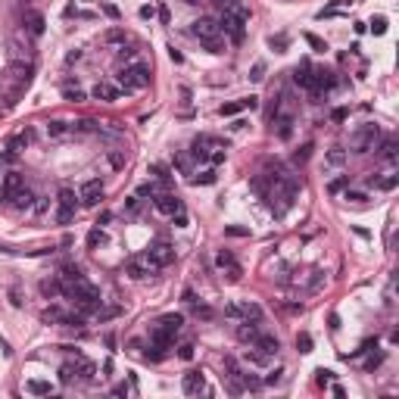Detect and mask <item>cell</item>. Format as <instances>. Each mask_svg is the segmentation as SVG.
<instances>
[{
  "label": "cell",
  "instance_id": "d6986e66",
  "mask_svg": "<svg viewBox=\"0 0 399 399\" xmlns=\"http://www.w3.org/2000/svg\"><path fill=\"white\" fill-rule=\"evenodd\" d=\"M60 206L63 209H78V193L72 190V187H63L60 190Z\"/></svg>",
  "mask_w": 399,
  "mask_h": 399
},
{
  "label": "cell",
  "instance_id": "f5cc1de1",
  "mask_svg": "<svg viewBox=\"0 0 399 399\" xmlns=\"http://www.w3.org/2000/svg\"><path fill=\"white\" fill-rule=\"evenodd\" d=\"M331 116H334V122H343V119H346V116H350V110H346V106H340V110H334Z\"/></svg>",
  "mask_w": 399,
  "mask_h": 399
},
{
  "label": "cell",
  "instance_id": "1f68e13d",
  "mask_svg": "<svg viewBox=\"0 0 399 399\" xmlns=\"http://www.w3.org/2000/svg\"><path fill=\"white\" fill-rule=\"evenodd\" d=\"M250 318H253V321L262 318V309H259L256 303H243V321H250Z\"/></svg>",
  "mask_w": 399,
  "mask_h": 399
},
{
  "label": "cell",
  "instance_id": "603a6c76",
  "mask_svg": "<svg viewBox=\"0 0 399 399\" xmlns=\"http://www.w3.org/2000/svg\"><path fill=\"white\" fill-rule=\"evenodd\" d=\"M159 324H162V328H166L169 334H178V331H181V324H184V318H181V315H162Z\"/></svg>",
  "mask_w": 399,
  "mask_h": 399
},
{
  "label": "cell",
  "instance_id": "e0dca14e",
  "mask_svg": "<svg viewBox=\"0 0 399 399\" xmlns=\"http://www.w3.org/2000/svg\"><path fill=\"white\" fill-rule=\"evenodd\" d=\"M259 334H262V331H259V324H256V321H253V324H250V321H243L240 328H237V340H240V343H253Z\"/></svg>",
  "mask_w": 399,
  "mask_h": 399
},
{
  "label": "cell",
  "instance_id": "816d5d0a",
  "mask_svg": "<svg viewBox=\"0 0 399 399\" xmlns=\"http://www.w3.org/2000/svg\"><path fill=\"white\" fill-rule=\"evenodd\" d=\"M103 13L110 16V19H119V7H113V4H103Z\"/></svg>",
  "mask_w": 399,
  "mask_h": 399
},
{
  "label": "cell",
  "instance_id": "ffe728a7",
  "mask_svg": "<svg viewBox=\"0 0 399 399\" xmlns=\"http://www.w3.org/2000/svg\"><path fill=\"white\" fill-rule=\"evenodd\" d=\"M25 390H28V393H34V396H50V393H53L50 380H28Z\"/></svg>",
  "mask_w": 399,
  "mask_h": 399
},
{
  "label": "cell",
  "instance_id": "e575fe53",
  "mask_svg": "<svg viewBox=\"0 0 399 399\" xmlns=\"http://www.w3.org/2000/svg\"><path fill=\"white\" fill-rule=\"evenodd\" d=\"M225 318L240 321V318H243V303H231V306H225Z\"/></svg>",
  "mask_w": 399,
  "mask_h": 399
},
{
  "label": "cell",
  "instance_id": "8fae6325",
  "mask_svg": "<svg viewBox=\"0 0 399 399\" xmlns=\"http://www.w3.org/2000/svg\"><path fill=\"white\" fill-rule=\"evenodd\" d=\"M4 200H10L13 209H31V206H34V193H31L28 187H19L16 193H10V196H4Z\"/></svg>",
  "mask_w": 399,
  "mask_h": 399
},
{
  "label": "cell",
  "instance_id": "8d00e7d4",
  "mask_svg": "<svg viewBox=\"0 0 399 399\" xmlns=\"http://www.w3.org/2000/svg\"><path fill=\"white\" fill-rule=\"evenodd\" d=\"M66 131H69L66 122H50V125H47V134H50V137H63Z\"/></svg>",
  "mask_w": 399,
  "mask_h": 399
},
{
  "label": "cell",
  "instance_id": "9c48e42d",
  "mask_svg": "<svg viewBox=\"0 0 399 399\" xmlns=\"http://www.w3.org/2000/svg\"><path fill=\"white\" fill-rule=\"evenodd\" d=\"M215 262H219V268H222L225 275H228V281H240V275H243V271H240L237 259H234L228 250H222V253H219V259H215Z\"/></svg>",
  "mask_w": 399,
  "mask_h": 399
},
{
  "label": "cell",
  "instance_id": "5bb4252c",
  "mask_svg": "<svg viewBox=\"0 0 399 399\" xmlns=\"http://www.w3.org/2000/svg\"><path fill=\"white\" fill-rule=\"evenodd\" d=\"M250 346H256V350H262L265 356H275L278 350H281V343H278V337H271V334H259L256 340L250 343Z\"/></svg>",
  "mask_w": 399,
  "mask_h": 399
},
{
  "label": "cell",
  "instance_id": "8992f818",
  "mask_svg": "<svg viewBox=\"0 0 399 399\" xmlns=\"http://www.w3.org/2000/svg\"><path fill=\"white\" fill-rule=\"evenodd\" d=\"M190 31L196 34V38H200V41H212V38H219V34H222V28H219V22H215V19H209V16H203V19H196Z\"/></svg>",
  "mask_w": 399,
  "mask_h": 399
},
{
  "label": "cell",
  "instance_id": "ee69618b",
  "mask_svg": "<svg viewBox=\"0 0 399 399\" xmlns=\"http://www.w3.org/2000/svg\"><path fill=\"white\" fill-rule=\"evenodd\" d=\"M315 374H318V377H315L318 384H331V380H334V371H324V368H318Z\"/></svg>",
  "mask_w": 399,
  "mask_h": 399
},
{
  "label": "cell",
  "instance_id": "30bf717a",
  "mask_svg": "<svg viewBox=\"0 0 399 399\" xmlns=\"http://www.w3.org/2000/svg\"><path fill=\"white\" fill-rule=\"evenodd\" d=\"M125 271H128L131 278H147L150 271H156V268H153V262H150L147 256H134V259L125 262Z\"/></svg>",
  "mask_w": 399,
  "mask_h": 399
},
{
  "label": "cell",
  "instance_id": "6da1fadb",
  "mask_svg": "<svg viewBox=\"0 0 399 399\" xmlns=\"http://www.w3.org/2000/svg\"><path fill=\"white\" fill-rule=\"evenodd\" d=\"M246 19H250V10L243 7V4H234L228 7V10H222V22H219V28L225 31V34H231L234 41H243V25H246Z\"/></svg>",
  "mask_w": 399,
  "mask_h": 399
},
{
  "label": "cell",
  "instance_id": "4316f807",
  "mask_svg": "<svg viewBox=\"0 0 399 399\" xmlns=\"http://www.w3.org/2000/svg\"><path fill=\"white\" fill-rule=\"evenodd\" d=\"M75 281H84L81 268H78V265H66V268H63V284H75Z\"/></svg>",
  "mask_w": 399,
  "mask_h": 399
},
{
  "label": "cell",
  "instance_id": "ac0fdd59",
  "mask_svg": "<svg viewBox=\"0 0 399 399\" xmlns=\"http://www.w3.org/2000/svg\"><path fill=\"white\" fill-rule=\"evenodd\" d=\"M19 187H25V181H22V175L19 172H10L7 178H4V196H10V193H16Z\"/></svg>",
  "mask_w": 399,
  "mask_h": 399
},
{
  "label": "cell",
  "instance_id": "83f0119b",
  "mask_svg": "<svg viewBox=\"0 0 399 399\" xmlns=\"http://www.w3.org/2000/svg\"><path fill=\"white\" fill-rule=\"evenodd\" d=\"M78 374V365H72V362H66V365L60 368V384H72Z\"/></svg>",
  "mask_w": 399,
  "mask_h": 399
},
{
  "label": "cell",
  "instance_id": "6125c7cd",
  "mask_svg": "<svg viewBox=\"0 0 399 399\" xmlns=\"http://www.w3.org/2000/svg\"><path fill=\"white\" fill-rule=\"evenodd\" d=\"M346 200H353V203H365V193H346Z\"/></svg>",
  "mask_w": 399,
  "mask_h": 399
},
{
  "label": "cell",
  "instance_id": "4fadbf2b",
  "mask_svg": "<svg viewBox=\"0 0 399 399\" xmlns=\"http://www.w3.org/2000/svg\"><path fill=\"white\" fill-rule=\"evenodd\" d=\"M374 137H377V125H368V128H362V131L356 134V153H368V147L374 143Z\"/></svg>",
  "mask_w": 399,
  "mask_h": 399
},
{
  "label": "cell",
  "instance_id": "11a10c76",
  "mask_svg": "<svg viewBox=\"0 0 399 399\" xmlns=\"http://www.w3.org/2000/svg\"><path fill=\"white\" fill-rule=\"evenodd\" d=\"M172 222H175L178 228H184V225H187V212H178V215H172Z\"/></svg>",
  "mask_w": 399,
  "mask_h": 399
},
{
  "label": "cell",
  "instance_id": "484cf974",
  "mask_svg": "<svg viewBox=\"0 0 399 399\" xmlns=\"http://www.w3.org/2000/svg\"><path fill=\"white\" fill-rule=\"evenodd\" d=\"M396 181H399L396 175H387V178H377V175H374V178H368V184H371V187H380V190H393Z\"/></svg>",
  "mask_w": 399,
  "mask_h": 399
},
{
  "label": "cell",
  "instance_id": "3957f363",
  "mask_svg": "<svg viewBox=\"0 0 399 399\" xmlns=\"http://www.w3.org/2000/svg\"><path fill=\"white\" fill-rule=\"evenodd\" d=\"M143 256L153 262V268H166V265L175 262V246L166 243V240H156V243H150V250L143 253Z\"/></svg>",
  "mask_w": 399,
  "mask_h": 399
},
{
  "label": "cell",
  "instance_id": "4dcf8cb0",
  "mask_svg": "<svg viewBox=\"0 0 399 399\" xmlns=\"http://www.w3.org/2000/svg\"><path fill=\"white\" fill-rule=\"evenodd\" d=\"M240 110H246V103H243V100H237V103H225V106H219V116H237Z\"/></svg>",
  "mask_w": 399,
  "mask_h": 399
},
{
  "label": "cell",
  "instance_id": "f546056e",
  "mask_svg": "<svg viewBox=\"0 0 399 399\" xmlns=\"http://www.w3.org/2000/svg\"><path fill=\"white\" fill-rule=\"evenodd\" d=\"M328 166H343V162H346V150L343 147H334V150H328Z\"/></svg>",
  "mask_w": 399,
  "mask_h": 399
},
{
  "label": "cell",
  "instance_id": "f6af8a7d",
  "mask_svg": "<svg viewBox=\"0 0 399 399\" xmlns=\"http://www.w3.org/2000/svg\"><path fill=\"white\" fill-rule=\"evenodd\" d=\"M178 359H184V362H190V359H193V346H190V343H184V346L178 350Z\"/></svg>",
  "mask_w": 399,
  "mask_h": 399
},
{
  "label": "cell",
  "instance_id": "db71d44e",
  "mask_svg": "<svg viewBox=\"0 0 399 399\" xmlns=\"http://www.w3.org/2000/svg\"><path fill=\"white\" fill-rule=\"evenodd\" d=\"M175 166H178L181 172H190V162H187V156H178V159H175Z\"/></svg>",
  "mask_w": 399,
  "mask_h": 399
},
{
  "label": "cell",
  "instance_id": "c3c4849f",
  "mask_svg": "<svg viewBox=\"0 0 399 399\" xmlns=\"http://www.w3.org/2000/svg\"><path fill=\"white\" fill-rule=\"evenodd\" d=\"M306 41H309V44H312L315 50H328V44H324L321 38H315V34H306Z\"/></svg>",
  "mask_w": 399,
  "mask_h": 399
},
{
  "label": "cell",
  "instance_id": "cb8c5ba5",
  "mask_svg": "<svg viewBox=\"0 0 399 399\" xmlns=\"http://www.w3.org/2000/svg\"><path fill=\"white\" fill-rule=\"evenodd\" d=\"M243 359L250 362V365H268V359H271V356H265V353L256 350V346H250V350L243 353Z\"/></svg>",
  "mask_w": 399,
  "mask_h": 399
},
{
  "label": "cell",
  "instance_id": "681fc988",
  "mask_svg": "<svg viewBox=\"0 0 399 399\" xmlns=\"http://www.w3.org/2000/svg\"><path fill=\"white\" fill-rule=\"evenodd\" d=\"M203 44H206V50H209V53H222V41H219V38H212V41H203Z\"/></svg>",
  "mask_w": 399,
  "mask_h": 399
},
{
  "label": "cell",
  "instance_id": "7402d4cb",
  "mask_svg": "<svg viewBox=\"0 0 399 399\" xmlns=\"http://www.w3.org/2000/svg\"><path fill=\"white\" fill-rule=\"evenodd\" d=\"M41 293L50 300V296H60L63 293V284L57 281V278H47V281H41Z\"/></svg>",
  "mask_w": 399,
  "mask_h": 399
},
{
  "label": "cell",
  "instance_id": "be15d7a7",
  "mask_svg": "<svg viewBox=\"0 0 399 399\" xmlns=\"http://www.w3.org/2000/svg\"><path fill=\"white\" fill-rule=\"evenodd\" d=\"M212 4H215V7H219V10H228V7L234 4V0H212Z\"/></svg>",
  "mask_w": 399,
  "mask_h": 399
},
{
  "label": "cell",
  "instance_id": "94428289",
  "mask_svg": "<svg viewBox=\"0 0 399 399\" xmlns=\"http://www.w3.org/2000/svg\"><path fill=\"white\" fill-rule=\"evenodd\" d=\"M153 13H156L153 7H140V16H143V19H153Z\"/></svg>",
  "mask_w": 399,
  "mask_h": 399
},
{
  "label": "cell",
  "instance_id": "7c38bea8",
  "mask_svg": "<svg viewBox=\"0 0 399 399\" xmlns=\"http://www.w3.org/2000/svg\"><path fill=\"white\" fill-rule=\"evenodd\" d=\"M181 387H184L187 396H200V393L206 390V380H203V374H200V371H190V374H184V384H181Z\"/></svg>",
  "mask_w": 399,
  "mask_h": 399
},
{
  "label": "cell",
  "instance_id": "7a4b0ae2",
  "mask_svg": "<svg viewBox=\"0 0 399 399\" xmlns=\"http://www.w3.org/2000/svg\"><path fill=\"white\" fill-rule=\"evenodd\" d=\"M147 84H150V66H143V63L125 66L119 72V87L122 90H140V87H147Z\"/></svg>",
  "mask_w": 399,
  "mask_h": 399
},
{
  "label": "cell",
  "instance_id": "2e32d148",
  "mask_svg": "<svg viewBox=\"0 0 399 399\" xmlns=\"http://www.w3.org/2000/svg\"><path fill=\"white\" fill-rule=\"evenodd\" d=\"M271 119H275V125H278V137L281 140H287L290 134H293V116H271Z\"/></svg>",
  "mask_w": 399,
  "mask_h": 399
},
{
  "label": "cell",
  "instance_id": "74e56055",
  "mask_svg": "<svg viewBox=\"0 0 399 399\" xmlns=\"http://www.w3.org/2000/svg\"><path fill=\"white\" fill-rule=\"evenodd\" d=\"M309 156H312V143H303V147L293 153V162H296V166H303V162L309 159Z\"/></svg>",
  "mask_w": 399,
  "mask_h": 399
},
{
  "label": "cell",
  "instance_id": "5b68a950",
  "mask_svg": "<svg viewBox=\"0 0 399 399\" xmlns=\"http://www.w3.org/2000/svg\"><path fill=\"white\" fill-rule=\"evenodd\" d=\"M78 200H81V206H97L100 200H103V184L94 178V181H84L81 190H78Z\"/></svg>",
  "mask_w": 399,
  "mask_h": 399
},
{
  "label": "cell",
  "instance_id": "d4e9b609",
  "mask_svg": "<svg viewBox=\"0 0 399 399\" xmlns=\"http://www.w3.org/2000/svg\"><path fill=\"white\" fill-rule=\"evenodd\" d=\"M66 315H69L66 309H60V306H50V309H44V315H41V318H44V321H53V324H63V321H66Z\"/></svg>",
  "mask_w": 399,
  "mask_h": 399
},
{
  "label": "cell",
  "instance_id": "b9f144b4",
  "mask_svg": "<svg viewBox=\"0 0 399 399\" xmlns=\"http://www.w3.org/2000/svg\"><path fill=\"white\" fill-rule=\"evenodd\" d=\"M371 31H374V34H384V31H387V19H384V16H374Z\"/></svg>",
  "mask_w": 399,
  "mask_h": 399
},
{
  "label": "cell",
  "instance_id": "6f0895ef",
  "mask_svg": "<svg viewBox=\"0 0 399 399\" xmlns=\"http://www.w3.org/2000/svg\"><path fill=\"white\" fill-rule=\"evenodd\" d=\"M281 374H284V371H281V368H278V371H271V374H268V377H265V384H278V380H281Z\"/></svg>",
  "mask_w": 399,
  "mask_h": 399
},
{
  "label": "cell",
  "instance_id": "52a82bcc",
  "mask_svg": "<svg viewBox=\"0 0 399 399\" xmlns=\"http://www.w3.org/2000/svg\"><path fill=\"white\" fill-rule=\"evenodd\" d=\"M153 206H156L162 215H178V212H184V203H181L175 193H159V196H153Z\"/></svg>",
  "mask_w": 399,
  "mask_h": 399
},
{
  "label": "cell",
  "instance_id": "836d02e7",
  "mask_svg": "<svg viewBox=\"0 0 399 399\" xmlns=\"http://www.w3.org/2000/svg\"><path fill=\"white\" fill-rule=\"evenodd\" d=\"M100 243H106V234H103L100 228H94V231L87 234V246H90V250H97Z\"/></svg>",
  "mask_w": 399,
  "mask_h": 399
},
{
  "label": "cell",
  "instance_id": "91938a15",
  "mask_svg": "<svg viewBox=\"0 0 399 399\" xmlns=\"http://www.w3.org/2000/svg\"><path fill=\"white\" fill-rule=\"evenodd\" d=\"M110 162H113V166L119 169V166H122V162H125V159H122V153H110Z\"/></svg>",
  "mask_w": 399,
  "mask_h": 399
},
{
  "label": "cell",
  "instance_id": "bcb514c9",
  "mask_svg": "<svg viewBox=\"0 0 399 399\" xmlns=\"http://www.w3.org/2000/svg\"><path fill=\"white\" fill-rule=\"evenodd\" d=\"M75 128H78V131H94V128H97V122H90V119H81V122H75Z\"/></svg>",
  "mask_w": 399,
  "mask_h": 399
},
{
  "label": "cell",
  "instance_id": "60d3db41",
  "mask_svg": "<svg viewBox=\"0 0 399 399\" xmlns=\"http://www.w3.org/2000/svg\"><path fill=\"white\" fill-rule=\"evenodd\" d=\"M250 78H253V81H262V78H265V63H256V66H253V69H250Z\"/></svg>",
  "mask_w": 399,
  "mask_h": 399
},
{
  "label": "cell",
  "instance_id": "9f6ffc18",
  "mask_svg": "<svg viewBox=\"0 0 399 399\" xmlns=\"http://www.w3.org/2000/svg\"><path fill=\"white\" fill-rule=\"evenodd\" d=\"M225 231L231 234V237H246V234H250L246 228H225Z\"/></svg>",
  "mask_w": 399,
  "mask_h": 399
},
{
  "label": "cell",
  "instance_id": "f1b7e54d",
  "mask_svg": "<svg viewBox=\"0 0 399 399\" xmlns=\"http://www.w3.org/2000/svg\"><path fill=\"white\" fill-rule=\"evenodd\" d=\"M380 159H387V162H396V140H384L380 143Z\"/></svg>",
  "mask_w": 399,
  "mask_h": 399
},
{
  "label": "cell",
  "instance_id": "7bdbcfd3",
  "mask_svg": "<svg viewBox=\"0 0 399 399\" xmlns=\"http://www.w3.org/2000/svg\"><path fill=\"white\" fill-rule=\"evenodd\" d=\"M137 196L143 200V196H156V184H140L137 187Z\"/></svg>",
  "mask_w": 399,
  "mask_h": 399
},
{
  "label": "cell",
  "instance_id": "d6a6232c",
  "mask_svg": "<svg viewBox=\"0 0 399 399\" xmlns=\"http://www.w3.org/2000/svg\"><path fill=\"white\" fill-rule=\"evenodd\" d=\"M190 184H215V172H212V169H206V172L193 175V178H190Z\"/></svg>",
  "mask_w": 399,
  "mask_h": 399
},
{
  "label": "cell",
  "instance_id": "9a60e30c",
  "mask_svg": "<svg viewBox=\"0 0 399 399\" xmlns=\"http://www.w3.org/2000/svg\"><path fill=\"white\" fill-rule=\"evenodd\" d=\"M94 97H97V100H103V103H113V100L119 97V84H113V81H97Z\"/></svg>",
  "mask_w": 399,
  "mask_h": 399
},
{
  "label": "cell",
  "instance_id": "ba28073f",
  "mask_svg": "<svg viewBox=\"0 0 399 399\" xmlns=\"http://www.w3.org/2000/svg\"><path fill=\"white\" fill-rule=\"evenodd\" d=\"M22 25H25V31L31 34V38H41L44 34V16L38 10H25L22 13Z\"/></svg>",
  "mask_w": 399,
  "mask_h": 399
},
{
  "label": "cell",
  "instance_id": "e7e4bbea",
  "mask_svg": "<svg viewBox=\"0 0 399 399\" xmlns=\"http://www.w3.org/2000/svg\"><path fill=\"white\" fill-rule=\"evenodd\" d=\"M113 396H128V387H125V384H119V387L113 390Z\"/></svg>",
  "mask_w": 399,
  "mask_h": 399
},
{
  "label": "cell",
  "instance_id": "f35d334b",
  "mask_svg": "<svg viewBox=\"0 0 399 399\" xmlns=\"http://www.w3.org/2000/svg\"><path fill=\"white\" fill-rule=\"evenodd\" d=\"M296 350H300V353H312V337H309V334H300V337H296Z\"/></svg>",
  "mask_w": 399,
  "mask_h": 399
},
{
  "label": "cell",
  "instance_id": "277c9868",
  "mask_svg": "<svg viewBox=\"0 0 399 399\" xmlns=\"http://www.w3.org/2000/svg\"><path fill=\"white\" fill-rule=\"evenodd\" d=\"M293 81L300 84V87H306V90H309V94L318 100L321 94H318V87H315V72H312V66L309 63H300L296 66V72H293Z\"/></svg>",
  "mask_w": 399,
  "mask_h": 399
},
{
  "label": "cell",
  "instance_id": "44dd1931",
  "mask_svg": "<svg viewBox=\"0 0 399 399\" xmlns=\"http://www.w3.org/2000/svg\"><path fill=\"white\" fill-rule=\"evenodd\" d=\"M63 97H66V100H72V103H81V100H84V90H81L78 84L66 81V84H63Z\"/></svg>",
  "mask_w": 399,
  "mask_h": 399
},
{
  "label": "cell",
  "instance_id": "d590c367",
  "mask_svg": "<svg viewBox=\"0 0 399 399\" xmlns=\"http://www.w3.org/2000/svg\"><path fill=\"white\" fill-rule=\"evenodd\" d=\"M150 175H156L162 184H169V181H172V172H169L166 166H159V162H156V166H150Z\"/></svg>",
  "mask_w": 399,
  "mask_h": 399
},
{
  "label": "cell",
  "instance_id": "f907efd6",
  "mask_svg": "<svg viewBox=\"0 0 399 399\" xmlns=\"http://www.w3.org/2000/svg\"><path fill=\"white\" fill-rule=\"evenodd\" d=\"M268 44L278 47V50H284V47H287V38H284V34H278V38H268Z\"/></svg>",
  "mask_w": 399,
  "mask_h": 399
},
{
  "label": "cell",
  "instance_id": "003e7915",
  "mask_svg": "<svg viewBox=\"0 0 399 399\" xmlns=\"http://www.w3.org/2000/svg\"><path fill=\"white\" fill-rule=\"evenodd\" d=\"M184 4H200V0H184Z\"/></svg>",
  "mask_w": 399,
  "mask_h": 399
},
{
  "label": "cell",
  "instance_id": "03108f58",
  "mask_svg": "<svg viewBox=\"0 0 399 399\" xmlns=\"http://www.w3.org/2000/svg\"><path fill=\"white\" fill-rule=\"evenodd\" d=\"M106 38H110V41H125V34H122V31H110Z\"/></svg>",
  "mask_w": 399,
  "mask_h": 399
},
{
  "label": "cell",
  "instance_id": "ab89813d",
  "mask_svg": "<svg viewBox=\"0 0 399 399\" xmlns=\"http://www.w3.org/2000/svg\"><path fill=\"white\" fill-rule=\"evenodd\" d=\"M72 219H75V209H63V206L57 209V222H60V225H69Z\"/></svg>",
  "mask_w": 399,
  "mask_h": 399
},
{
  "label": "cell",
  "instance_id": "680465c9",
  "mask_svg": "<svg viewBox=\"0 0 399 399\" xmlns=\"http://www.w3.org/2000/svg\"><path fill=\"white\" fill-rule=\"evenodd\" d=\"M128 212H140V196H134V200H128Z\"/></svg>",
  "mask_w": 399,
  "mask_h": 399
},
{
  "label": "cell",
  "instance_id": "7dc6e473",
  "mask_svg": "<svg viewBox=\"0 0 399 399\" xmlns=\"http://www.w3.org/2000/svg\"><path fill=\"white\" fill-rule=\"evenodd\" d=\"M193 315H196V318H212L215 312L209 309V306H196V309H193Z\"/></svg>",
  "mask_w": 399,
  "mask_h": 399
}]
</instances>
